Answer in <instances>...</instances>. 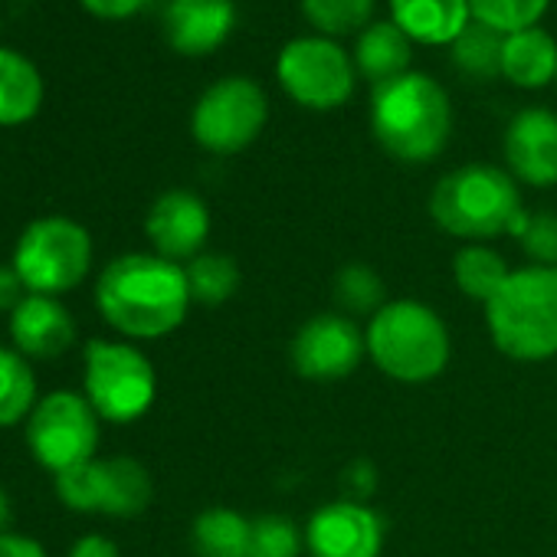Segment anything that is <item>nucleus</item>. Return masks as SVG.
<instances>
[{
  "label": "nucleus",
  "mask_w": 557,
  "mask_h": 557,
  "mask_svg": "<svg viewBox=\"0 0 557 557\" xmlns=\"http://www.w3.org/2000/svg\"><path fill=\"white\" fill-rule=\"evenodd\" d=\"M184 265L158 252L115 256L96 283V306L109 329L132 342H154L177 332L190 309Z\"/></svg>",
  "instance_id": "obj_1"
},
{
  "label": "nucleus",
  "mask_w": 557,
  "mask_h": 557,
  "mask_svg": "<svg viewBox=\"0 0 557 557\" xmlns=\"http://www.w3.org/2000/svg\"><path fill=\"white\" fill-rule=\"evenodd\" d=\"M371 132L377 145L404 164L433 161L453 132V109L443 86L423 73H404L374 86Z\"/></svg>",
  "instance_id": "obj_2"
},
{
  "label": "nucleus",
  "mask_w": 557,
  "mask_h": 557,
  "mask_svg": "<svg viewBox=\"0 0 557 557\" xmlns=\"http://www.w3.org/2000/svg\"><path fill=\"white\" fill-rule=\"evenodd\" d=\"M492 345L511 361H547L557 355V269L521 265L485 306Z\"/></svg>",
  "instance_id": "obj_3"
},
{
  "label": "nucleus",
  "mask_w": 557,
  "mask_h": 557,
  "mask_svg": "<svg viewBox=\"0 0 557 557\" xmlns=\"http://www.w3.org/2000/svg\"><path fill=\"white\" fill-rule=\"evenodd\" d=\"M430 213L449 236L475 243L502 233L515 236L528 210L511 174L492 164H466L440 177L430 194Z\"/></svg>",
  "instance_id": "obj_4"
},
{
  "label": "nucleus",
  "mask_w": 557,
  "mask_h": 557,
  "mask_svg": "<svg viewBox=\"0 0 557 557\" xmlns=\"http://www.w3.org/2000/svg\"><path fill=\"white\" fill-rule=\"evenodd\" d=\"M368 355L381 374L400 384H426L449 364L453 342L446 322L423 302H387L364 332Z\"/></svg>",
  "instance_id": "obj_5"
},
{
  "label": "nucleus",
  "mask_w": 557,
  "mask_h": 557,
  "mask_svg": "<svg viewBox=\"0 0 557 557\" xmlns=\"http://www.w3.org/2000/svg\"><path fill=\"white\" fill-rule=\"evenodd\" d=\"M83 394L99 420L135 423L158 397V374L141 348L96 338L83 351Z\"/></svg>",
  "instance_id": "obj_6"
},
{
  "label": "nucleus",
  "mask_w": 557,
  "mask_h": 557,
  "mask_svg": "<svg viewBox=\"0 0 557 557\" xmlns=\"http://www.w3.org/2000/svg\"><path fill=\"white\" fill-rule=\"evenodd\" d=\"M11 265L27 293L60 299L89 275L92 236L70 216H40L21 233Z\"/></svg>",
  "instance_id": "obj_7"
},
{
  "label": "nucleus",
  "mask_w": 557,
  "mask_h": 557,
  "mask_svg": "<svg viewBox=\"0 0 557 557\" xmlns=\"http://www.w3.org/2000/svg\"><path fill=\"white\" fill-rule=\"evenodd\" d=\"M99 440L102 420L86 400V394L76 391H50L27 417L30 456L53 475L96 459Z\"/></svg>",
  "instance_id": "obj_8"
},
{
  "label": "nucleus",
  "mask_w": 557,
  "mask_h": 557,
  "mask_svg": "<svg viewBox=\"0 0 557 557\" xmlns=\"http://www.w3.org/2000/svg\"><path fill=\"white\" fill-rule=\"evenodd\" d=\"M57 495L70 511L83 515H109V518H135L154 498L151 472L132 456L89 459L76 469L53 475Z\"/></svg>",
  "instance_id": "obj_9"
},
{
  "label": "nucleus",
  "mask_w": 557,
  "mask_h": 557,
  "mask_svg": "<svg viewBox=\"0 0 557 557\" xmlns=\"http://www.w3.org/2000/svg\"><path fill=\"white\" fill-rule=\"evenodd\" d=\"M265 119V92L246 76H226L197 99L190 112V135L210 154H236L259 138Z\"/></svg>",
  "instance_id": "obj_10"
},
{
  "label": "nucleus",
  "mask_w": 557,
  "mask_h": 557,
  "mask_svg": "<svg viewBox=\"0 0 557 557\" xmlns=\"http://www.w3.org/2000/svg\"><path fill=\"white\" fill-rule=\"evenodd\" d=\"M275 76L289 99L315 112L338 109L355 92V66L329 37H299L286 44L278 53Z\"/></svg>",
  "instance_id": "obj_11"
},
{
  "label": "nucleus",
  "mask_w": 557,
  "mask_h": 557,
  "mask_svg": "<svg viewBox=\"0 0 557 557\" xmlns=\"http://www.w3.org/2000/svg\"><path fill=\"white\" fill-rule=\"evenodd\" d=\"M364 355H368L364 335L358 332V325L348 315H338V312L309 319L289 345L293 368L306 381L351 377Z\"/></svg>",
  "instance_id": "obj_12"
},
{
  "label": "nucleus",
  "mask_w": 557,
  "mask_h": 557,
  "mask_svg": "<svg viewBox=\"0 0 557 557\" xmlns=\"http://www.w3.org/2000/svg\"><path fill=\"white\" fill-rule=\"evenodd\" d=\"M306 547L312 557H377L384 547V521L361 502H329L309 518Z\"/></svg>",
  "instance_id": "obj_13"
},
{
  "label": "nucleus",
  "mask_w": 557,
  "mask_h": 557,
  "mask_svg": "<svg viewBox=\"0 0 557 557\" xmlns=\"http://www.w3.org/2000/svg\"><path fill=\"white\" fill-rule=\"evenodd\" d=\"M145 233L158 256L171 262H190L203 252L210 236V210L194 190H164L145 216Z\"/></svg>",
  "instance_id": "obj_14"
},
{
  "label": "nucleus",
  "mask_w": 557,
  "mask_h": 557,
  "mask_svg": "<svg viewBox=\"0 0 557 557\" xmlns=\"http://www.w3.org/2000/svg\"><path fill=\"white\" fill-rule=\"evenodd\" d=\"M505 161L521 184H557V115L550 109H521L505 128Z\"/></svg>",
  "instance_id": "obj_15"
},
{
  "label": "nucleus",
  "mask_w": 557,
  "mask_h": 557,
  "mask_svg": "<svg viewBox=\"0 0 557 557\" xmlns=\"http://www.w3.org/2000/svg\"><path fill=\"white\" fill-rule=\"evenodd\" d=\"M236 30L233 0H168L164 37L184 57H207L220 50Z\"/></svg>",
  "instance_id": "obj_16"
},
{
  "label": "nucleus",
  "mask_w": 557,
  "mask_h": 557,
  "mask_svg": "<svg viewBox=\"0 0 557 557\" xmlns=\"http://www.w3.org/2000/svg\"><path fill=\"white\" fill-rule=\"evenodd\" d=\"M8 329H11V342L24 358H60L70 351V345L76 342V322L70 315V309L53 299V296H34L27 293V299L8 315Z\"/></svg>",
  "instance_id": "obj_17"
},
{
  "label": "nucleus",
  "mask_w": 557,
  "mask_h": 557,
  "mask_svg": "<svg viewBox=\"0 0 557 557\" xmlns=\"http://www.w3.org/2000/svg\"><path fill=\"white\" fill-rule=\"evenodd\" d=\"M394 24L417 44H453L472 21L466 0H391Z\"/></svg>",
  "instance_id": "obj_18"
},
{
  "label": "nucleus",
  "mask_w": 557,
  "mask_h": 557,
  "mask_svg": "<svg viewBox=\"0 0 557 557\" xmlns=\"http://www.w3.org/2000/svg\"><path fill=\"white\" fill-rule=\"evenodd\" d=\"M44 76L17 50L0 47V128L27 125L44 109Z\"/></svg>",
  "instance_id": "obj_19"
},
{
  "label": "nucleus",
  "mask_w": 557,
  "mask_h": 557,
  "mask_svg": "<svg viewBox=\"0 0 557 557\" xmlns=\"http://www.w3.org/2000/svg\"><path fill=\"white\" fill-rule=\"evenodd\" d=\"M502 76L521 89H541L557 79V44L547 30L528 27L505 37Z\"/></svg>",
  "instance_id": "obj_20"
},
{
  "label": "nucleus",
  "mask_w": 557,
  "mask_h": 557,
  "mask_svg": "<svg viewBox=\"0 0 557 557\" xmlns=\"http://www.w3.org/2000/svg\"><path fill=\"white\" fill-rule=\"evenodd\" d=\"M355 66L374 86H384L410 73V37L394 21H374L361 30L355 47Z\"/></svg>",
  "instance_id": "obj_21"
},
{
  "label": "nucleus",
  "mask_w": 557,
  "mask_h": 557,
  "mask_svg": "<svg viewBox=\"0 0 557 557\" xmlns=\"http://www.w3.org/2000/svg\"><path fill=\"white\" fill-rule=\"evenodd\" d=\"M190 544L197 557H252V521L233 508H207L194 518Z\"/></svg>",
  "instance_id": "obj_22"
},
{
  "label": "nucleus",
  "mask_w": 557,
  "mask_h": 557,
  "mask_svg": "<svg viewBox=\"0 0 557 557\" xmlns=\"http://www.w3.org/2000/svg\"><path fill=\"white\" fill-rule=\"evenodd\" d=\"M508 262L502 252H495L492 246H482V243H469L456 252L453 259V278L456 286L466 299L472 302H492L495 293L508 283Z\"/></svg>",
  "instance_id": "obj_23"
},
{
  "label": "nucleus",
  "mask_w": 557,
  "mask_h": 557,
  "mask_svg": "<svg viewBox=\"0 0 557 557\" xmlns=\"http://www.w3.org/2000/svg\"><path fill=\"white\" fill-rule=\"evenodd\" d=\"M37 374L14 345H0V430L27 423L37 407Z\"/></svg>",
  "instance_id": "obj_24"
},
{
  "label": "nucleus",
  "mask_w": 557,
  "mask_h": 557,
  "mask_svg": "<svg viewBox=\"0 0 557 557\" xmlns=\"http://www.w3.org/2000/svg\"><path fill=\"white\" fill-rule=\"evenodd\" d=\"M184 272L190 299L200 306H223L239 289V265L226 252H200L184 265Z\"/></svg>",
  "instance_id": "obj_25"
},
{
  "label": "nucleus",
  "mask_w": 557,
  "mask_h": 557,
  "mask_svg": "<svg viewBox=\"0 0 557 557\" xmlns=\"http://www.w3.org/2000/svg\"><path fill=\"white\" fill-rule=\"evenodd\" d=\"M502 50H505V34L479 21H469V27L453 40V63L469 79H492L502 73Z\"/></svg>",
  "instance_id": "obj_26"
},
{
  "label": "nucleus",
  "mask_w": 557,
  "mask_h": 557,
  "mask_svg": "<svg viewBox=\"0 0 557 557\" xmlns=\"http://www.w3.org/2000/svg\"><path fill=\"white\" fill-rule=\"evenodd\" d=\"M335 299L345 312L351 315H377L387 302H384V283L381 275L364 265V262H348L342 265V272L335 275Z\"/></svg>",
  "instance_id": "obj_27"
},
{
  "label": "nucleus",
  "mask_w": 557,
  "mask_h": 557,
  "mask_svg": "<svg viewBox=\"0 0 557 557\" xmlns=\"http://www.w3.org/2000/svg\"><path fill=\"white\" fill-rule=\"evenodd\" d=\"M306 21L325 37L364 30L374 14V0H302Z\"/></svg>",
  "instance_id": "obj_28"
},
{
  "label": "nucleus",
  "mask_w": 557,
  "mask_h": 557,
  "mask_svg": "<svg viewBox=\"0 0 557 557\" xmlns=\"http://www.w3.org/2000/svg\"><path fill=\"white\" fill-rule=\"evenodd\" d=\"M472 21L498 30V34H518L528 27H537L550 0H466Z\"/></svg>",
  "instance_id": "obj_29"
},
{
  "label": "nucleus",
  "mask_w": 557,
  "mask_h": 557,
  "mask_svg": "<svg viewBox=\"0 0 557 557\" xmlns=\"http://www.w3.org/2000/svg\"><path fill=\"white\" fill-rule=\"evenodd\" d=\"M306 537L283 515H262L252 521V557H299Z\"/></svg>",
  "instance_id": "obj_30"
},
{
  "label": "nucleus",
  "mask_w": 557,
  "mask_h": 557,
  "mask_svg": "<svg viewBox=\"0 0 557 557\" xmlns=\"http://www.w3.org/2000/svg\"><path fill=\"white\" fill-rule=\"evenodd\" d=\"M515 239L531 256L534 265H554L557 269V213L537 210L524 213L521 226L515 230Z\"/></svg>",
  "instance_id": "obj_31"
},
{
  "label": "nucleus",
  "mask_w": 557,
  "mask_h": 557,
  "mask_svg": "<svg viewBox=\"0 0 557 557\" xmlns=\"http://www.w3.org/2000/svg\"><path fill=\"white\" fill-rule=\"evenodd\" d=\"M79 4L99 21H128L148 4V0H79Z\"/></svg>",
  "instance_id": "obj_32"
},
{
  "label": "nucleus",
  "mask_w": 557,
  "mask_h": 557,
  "mask_svg": "<svg viewBox=\"0 0 557 557\" xmlns=\"http://www.w3.org/2000/svg\"><path fill=\"white\" fill-rule=\"evenodd\" d=\"M27 299V289L21 283V275L14 265H0V312H14Z\"/></svg>",
  "instance_id": "obj_33"
},
{
  "label": "nucleus",
  "mask_w": 557,
  "mask_h": 557,
  "mask_svg": "<svg viewBox=\"0 0 557 557\" xmlns=\"http://www.w3.org/2000/svg\"><path fill=\"white\" fill-rule=\"evenodd\" d=\"M0 557H50V554L37 537L4 531V534H0Z\"/></svg>",
  "instance_id": "obj_34"
},
{
  "label": "nucleus",
  "mask_w": 557,
  "mask_h": 557,
  "mask_svg": "<svg viewBox=\"0 0 557 557\" xmlns=\"http://www.w3.org/2000/svg\"><path fill=\"white\" fill-rule=\"evenodd\" d=\"M66 557H122L119 544L106 534H83Z\"/></svg>",
  "instance_id": "obj_35"
},
{
  "label": "nucleus",
  "mask_w": 557,
  "mask_h": 557,
  "mask_svg": "<svg viewBox=\"0 0 557 557\" xmlns=\"http://www.w3.org/2000/svg\"><path fill=\"white\" fill-rule=\"evenodd\" d=\"M14 521V505H11V495L4 492V485H0V534H4Z\"/></svg>",
  "instance_id": "obj_36"
}]
</instances>
